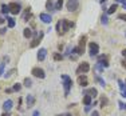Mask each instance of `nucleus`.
<instances>
[{"label":"nucleus","mask_w":126,"mask_h":116,"mask_svg":"<svg viewBox=\"0 0 126 116\" xmlns=\"http://www.w3.org/2000/svg\"><path fill=\"white\" fill-rule=\"evenodd\" d=\"M95 80H97V81L99 83V84L102 85V87H105V85H106V81H105V80L102 79L101 76H98V75H97V76H95Z\"/></svg>","instance_id":"nucleus-27"},{"label":"nucleus","mask_w":126,"mask_h":116,"mask_svg":"<svg viewBox=\"0 0 126 116\" xmlns=\"http://www.w3.org/2000/svg\"><path fill=\"white\" fill-rule=\"evenodd\" d=\"M101 23H102L103 25H106L107 23H109V19H107L106 15H102V16H101Z\"/></svg>","instance_id":"nucleus-31"},{"label":"nucleus","mask_w":126,"mask_h":116,"mask_svg":"<svg viewBox=\"0 0 126 116\" xmlns=\"http://www.w3.org/2000/svg\"><path fill=\"white\" fill-rule=\"evenodd\" d=\"M118 87H119V90H121V92L126 90V84L122 81V80H118Z\"/></svg>","instance_id":"nucleus-30"},{"label":"nucleus","mask_w":126,"mask_h":116,"mask_svg":"<svg viewBox=\"0 0 126 116\" xmlns=\"http://www.w3.org/2000/svg\"><path fill=\"white\" fill-rule=\"evenodd\" d=\"M99 104H101V108H103V107H106L107 105V104H109V99H107V97L106 96H102L101 97V102H99Z\"/></svg>","instance_id":"nucleus-19"},{"label":"nucleus","mask_w":126,"mask_h":116,"mask_svg":"<svg viewBox=\"0 0 126 116\" xmlns=\"http://www.w3.org/2000/svg\"><path fill=\"white\" fill-rule=\"evenodd\" d=\"M46 8L48 11H51V12H55V5H54V3H52V0H47L46 1Z\"/></svg>","instance_id":"nucleus-15"},{"label":"nucleus","mask_w":126,"mask_h":116,"mask_svg":"<svg viewBox=\"0 0 126 116\" xmlns=\"http://www.w3.org/2000/svg\"><path fill=\"white\" fill-rule=\"evenodd\" d=\"M124 10H126V3H125V4H124Z\"/></svg>","instance_id":"nucleus-50"},{"label":"nucleus","mask_w":126,"mask_h":116,"mask_svg":"<svg viewBox=\"0 0 126 116\" xmlns=\"http://www.w3.org/2000/svg\"><path fill=\"white\" fill-rule=\"evenodd\" d=\"M1 116H11V114H10V112H3Z\"/></svg>","instance_id":"nucleus-45"},{"label":"nucleus","mask_w":126,"mask_h":116,"mask_svg":"<svg viewBox=\"0 0 126 116\" xmlns=\"http://www.w3.org/2000/svg\"><path fill=\"white\" fill-rule=\"evenodd\" d=\"M90 116H101V115H99V112H98V111H93Z\"/></svg>","instance_id":"nucleus-41"},{"label":"nucleus","mask_w":126,"mask_h":116,"mask_svg":"<svg viewBox=\"0 0 126 116\" xmlns=\"http://www.w3.org/2000/svg\"><path fill=\"white\" fill-rule=\"evenodd\" d=\"M99 60H107V56L106 55H99L98 56V61Z\"/></svg>","instance_id":"nucleus-38"},{"label":"nucleus","mask_w":126,"mask_h":116,"mask_svg":"<svg viewBox=\"0 0 126 116\" xmlns=\"http://www.w3.org/2000/svg\"><path fill=\"white\" fill-rule=\"evenodd\" d=\"M121 95H122L124 97H126V90H125V91H122V92H121Z\"/></svg>","instance_id":"nucleus-49"},{"label":"nucleus","mask_w":126,"mask_h":116,"mask_svg":"<svg viewBox=\"0 0 126 116\" xmlns=\"http://www.w3.org/2000/svg\"><path fill=\"white\" fill-rule=\"evenodd\" d=\"M118 19H119V20H124V22H126V13H119V15H118Z\"/></svg>","instance_id":"nucleus-35"},{"label":"nucleus","mask_w":126,"mask_h":116,"mask_svg":"<svg viewBox=\"0 0 126 116\" xmlns=\"http://www.w3.org/2000/svg\"><path fill=\"white\" fill-rule=\"evenodd\" d=\"M91 107H93V104H90V105H86V107H85V111H86V112H90Z\"/></svg>","instance_id":"nucleus-39"},{"label":"nucleus","mask_w":126,"mask_h":116,"mask_svg":"<svg viewBox=\"0 0 126 116\" xmlns=\"http://www.w3.org/2000/svg\"><path fill=\"white\" fill-rule=\"evenodd\" d=\"M4 67H5V63H0V77L3 76V73H5L4 72Z\"/></svg>","instance_id":"nucleus-33"},{"label":"nucleus","mask_w":126,"mask_h":116,"mask_svg":"<svg viewBox=\"0 0 126 116\" xmlns=\"http://www.w3.org/2000/svg\"><path fill=\"white\" fill-rule=\"evenodd\" d=\"M64 116H71V115H70V114H66V115H64Z\"/></svg>","instance_id":"nucleus-51"},{"label":"nucleus","mask_w":126,"mask_h":116,"mask_svg":"<svg viewBox=\"0 0 126 116\" xmlns=\"http://www.w3.org/2000/svg\"><path fill=\"white\" fill-rule=\"evenodd\" d=\"M66 7H67L68 12H75L78 10V7H79V1H78V0H68Z\"/></svg>","instance_id":"nucleus-6"},{"label":"nucleus","mask_w":126,"mask_h":116,"mask_svg":"<svg viewBox=\"0 0 126 116\" xmlns=\"http://www.w3.org/2000/svg\"><path fill=\"white\" fill-rule=\"evenodd\" d=\"M63 7V0H56V4H55V10H62Z\"/></svg>","instance_id":"nucleus-28"},{"label":"nucleus","mask_w":126,"mask_h":116,"mask_svg":"<svg viewBox=\"0 0 126 116\" xmlns=\"http://www.w3.org/2000/svg\"><path fill=\"white\" fill-rule=\"evenodd\" d=\"M86 36H82L79 39V47H82V48H85V44H86Z\"/></svg>","instance_id":"nucleus-29"},{"label":"nucleus","mask_w":126,"mask_h":116,"mask_svg":"<svg viewBox=\"0 0 126 116\" xmlns=\"http://www.w3.org/2000/svg\"><path fill=\"white\" fill-rule=\"evenodd\" d=\"M32 116H40V112H39V111H34V114H32Z\"/></svg>","instance_id":"nucleus-43"},{"label":"nucleus","mask_w":126,"mask_h":116,"mask_svg":"<svg viewBox=\"0 0 126 116\" xmlns=\"http://www.w3.org/2000/svg\"><path fill=\"white\" fill-rule=\"evenodd\" d=\"M5 92H7V93H11V92H14V90H12V88H7Z\"/></svg>","instance_id":"nucleus-44"},{"label":"nucleus","mask_w":126,"mask_h":116,"mask_svg":"<svg viewBox=\"0 0 126 116\" xmlns=\"http://www.w3.org/2000/svg\"><path fill=\"white\" fill-rule=\"evenodd\" d=\"M42 37H43V32H40V35H39V37L34 39V40L31 41V44H30V47H31V48H35V47H38V46H39V43H40V40H42Z\"/></svg>","instance_id":"nucleus-14"},{"label":"nucleus","mask_w":126,"mask_h":116,"mask_svg":"<svg viewBox=\"0 0 126 116\" xmlns=\"http://www.w3.org/2000/svg\"><path fill=\"white\" fill-rule=\"evenodd\" d=\"M1 13L3 15H7L8 12H10V7H8V4H1Z\"/></svg>","instance_id":"nucleus-22"},{"label":"nucleus","mask_w":126,"mask_h":116,"mask_svg":"<svg viewBox=\"0 0 126 116\" xmlns=\"http://www.w3.org/2000/svg\"><path fill=\"white\" fill-rule=\"evenodd\" d=\"M23 84H24L26 85V87H32V80L31 79H30V77H26V79L24 80H23Z\"/></svg>","instance_id":"nucleus-24"},{"label":"nucleus","mask_w":126,"mask_h":116,"mask_svg":"<svg viewBox=\"0 0 126 116\" xmlns=\"http://www.w3.org/2000/svg\"><path fill=\"white\" fill-rule=\"evenodd\" d=\"M55 29H56V32H58V35H59V32H61V22H58V23H56Z\"/></svg>","instance_id":"nucleus-37"},{"label":"nucleus","mask_w":126,"mask_h":116,"mask_svg":"<svg viewBox=\"0 0 126 116\" xmlns=\"http://www.w3.org/2000/svg\"><path fill=\"white\" fill-rule=\"evenodd\" d=\"M15 72H16V70H15V68H12V70H10V71H7V72H5L4 73V77H5V79H10V77L11 76H12L14 75V73Z\"/></svg>","instance_id":"nucleus-23"},{"label":"nucleus","mask_w":126,"mask_h":116,"mask_svg":"<svg viewBox=\"0 0 126 116\" xmlns=\"http://www.w3.org/2000/svg\"><path fill=\"white\" fill-rule=\"evenodd\" d=\"M91 103H93V97L90 96V95H85V97H83V104H85V105H90Z\"/></svg>","instance_id":"nucleus-17"},{"label":"nucleus","mask_w":126,"mask_h":116,"mask_svg":"<svg viewBox=\"0 0 126 116\" xmlns=\"http://www.w3.org/2000/svg\"><path fill=\"white\" fill-rule=\"evenodd\" d=\"M8 7H10V12L12 15H17V13H20V11H22V5H20L19 3H16V1L10 3Z\"/></svg>","instance_id":"nucleus-4"},{"label":"nucleus","mask_w":126,"mask_h":116,"mask_svg":"<svg viewBox=\"0 0 126 116\" xmlns=\"http://www.w3.org/2000/svg\"><path fill=\"white\" fill-rule=\"evenodd\" d=\"M26 103H27V107H34L35 105V96L34 95H27L26 96Z\"/></svg>","instance_id":"nucleus-12"},{"label":"nucleus","mask_w":126,"mask_h":116,"mask_svg":"<svg viewBox=\"0 0 126 116\" xmlns=\"http://www.w3.org/2000/svg\"><path fill=\"white\" fill-rule=\"evenodd\" d=\"M117 7H118V5H117V3H114V4H111V5L109 7V10H107V13H109V15L114 13V12H115V10H117Z\"/></svg>","instance_id":"nucleus-21"},{"label":"nucleus","mask_w":126,"mask_h":116,"mask_svg":"<svg viewBox=\"0 0 126 116\" xmlns=\"http://www.w3.org/2000/svg\"><path fill=\"white\" fill-rule=\"evenodd\" d=\"M121 65H122V67H124L125 70H126V59H124V60L121 61Z\"/></svg>","instance_id":"nucleus-42"},{"label":"nucleus","mask_w":126,"mask_h":116,"mask_svg":"<svg viewBox=\"0 0 126 116\" xmlns=\"http://www.w3.org/2000/svg\"><path fill=\"white\" fill-rule=\"evenodd\" d=\"M98 63H99V64H102V65H103V67L105 68H107V67H109V61H107V60H99V61H98Z\"/></svg>","instance_id":"nucleus-34"},{"label":"nucleus","mask_w":126,"mask_h":116,"mask_svg":"<svg viewBox=\"0 0 126 116\" xmlns=\"http://www.w3.org/2000/svg\"><path fill=\"white\" fill-rule=\"evenodd\" d=\"M32 35H34V32H32L30 28H24V29H23V36H24L26 39L32 37Z\"/></svg>","instance_id":"nucleus-16"},{"label":"nucleus","mask_w":126,"mask_h":116,"mask_svg":"<svg viewBox=\"0 0 126 116\" xmlns=\"http://www.w3.org/2000/svg\"><path fill=\"white\" fill-rule=\"evenodd\" d=\"M5 32H7V28H4V27H3V28H0V35H4Z\"/></svg>","instance_id":"nucleus-40"},{"label":"nucleus","mask_w":126,"mask_h":116,"mask_svg":"<svg viewBox=\"0 0 126 116\" xmlns=\"http://www.w3.org/2000/svg\"><path fill=\"white\" fill-rule=\"evenodd\" d=\"M83 93H85V95H90L91 97H97V96H98L97 88H90V90H85V91H83Z\"/></svg>","instance_id":"nucleus-13"},{"label":"nucleus","mask_w":126,"mask_h":116,"mask_svg":"<svg viewBox=\"0 0 126 116\" xmlns=\"http://www.w3.org/2000/svg\"><path fill=\"white\" fill-rule=\"evenodd\" d=\"M14 1H15V0H14Z\"/></svg>","instance_id":"nucleus-53"},{"label":"nucleus","mask_w":126,"mask_h":116,"mask_svg":"<svg viewBox=\"0 0 126 116\" xmlns=\"http://www.w3.org/2000/svg\"><path fill=\"white\" fill-rule=\"evenodd\" d=\"M89 71H90V64L86 63V61H83V63L79 64V67H78V70H77V73L78 75H80V73H87Z\"/></svg>","instance_id":"nucleus-7"},{"label":"nucleus","mask_w":126,"mask_h":116,"mask_svg":"<svg viewBox=\"0 0 126 116\" xmlns=\"http://www.w3.org/2000/svg\"><path fill=\"white\" fill-rule=\"evenodd\" d=\"M78 83H79L80 87H87V84H89L87 76H86L85 73H82V75H78Z\"/></svg>","instance_id":"nucleus-9"},{"label":"nucleus","mask_w":126,"mask_h":116,"mask_svg":"<svg viewBox=\"0 0 126 116\" xmlns=\"http://www.w3.org/2000/svg\"><path fill=\"white\" fill-rule=\"evenodd\" d=\"M46 56H47V49L46 48H39V51H38V60L39 61H43L44 59H46Z\"/></svg>","instance_id":"nucleus-11"},{"label":"nucleus","mask_w":126,"mask_h":116,"mask_svg":"<svg viewBox=\"0 0 126 116\" xmlns=\"http://www.w3.org/2000/svg\"><path fill=\"white\" fill-rule=\"evenodd\" d=\"M39 19L43 23H46V24H51V22H52V16H51L50 13H44V12L39 15Z\"/></svg>","instance_id":"nucleus-8"},{"label":"nucleus","mask_w":126,"mask_h":116,"mask_svg":"<svg viewBox=\"0 0 126 116\" xmlns=\"http://www.w3.org/2000/svg\"><path fill=\"white\" fill-rule=\"evenodd\" d=\"M63 59V55H61V53H54V60L55 61H61Z\"/></svg>","instance_id":"nucleus-32"},{"label":"nucleus","mask_w":126,"mask_h":116,"mask_svg":"<svg viewBox=\"0 0 126 116\" xmlns=\"http://www.w3.org/2000/svg\"><path fill=\"white\" fill-rule=\"evenodd\" d=\"M15 24H16V22H15L14 17H7V25H8V28H14Z\"/></svg>","instance_id":"nucleus-18"},{"label":"nucleus","mask_w":126,"mask_h":116,"mask_svg":"<svg viewBox=\"0 0 126 116\" xmlns=\"http://www.w3.org/2000/svg\"><path fill=\"white\" fill-rule=\"evenodd\" d=\"M94 70H97L98 72H103L105 67H103V65H102V64H99V63H97V64L94 65Z\"/></svg>","instance_id":"nucleus-26"},{"label":"nucleus","mask_w":126,"mask_h":116,"mask_svg":"<svg viewBox=\"0 0 126 116\" xmlns=\"http://www.w3.org/2000/svg\"><path fill=\"white\" fill-rule=\"evenodd\" d=\"M12 90H14V92H19L22 90V84H20V83H15L12 85Z\"/></svg>","instance_id":"nucleus-25"},{"label":"nucleus","mask_w":126,"mask_h":116,"mask_svg":"<svg viewBox=\"0 0 126 116\" xmlns=\"http://www.w3.org/2000/svg\"><path fill=\"white\" fill-rule=\"evenodd\" d=\"M122 56H124V58H126V48L122 49Z\"/></svg>","instance_id":"nucleus-48"},{"label":"nucleus","mask_w":126,"mask_h":116,"mask_svg":"<svg viewBox=\"0 0 126 116\" xmlns=\"http://www.w3.org/2000/svg\"><path fill=\"white\" fill-rule=\"evenodd\" d=\"M59 22H61V32H59V35H64L66 32L71 28V27H74V23L73 22H68L67 19L59 20Z\"/></svg>","instance_id":"nucleus-2"},{"label":"nucleus","mask_w":126,"mask_h":116,"mask_svg":"<svg viewBox=\"0 0 126 116\" xmlns=\"http://www.w3.org/2000/svg\"><path fill=\"white\" fill-rule=\"evenodd\" d=\"M30 10H31L30 7L26 10V13H24V16H23V22H28V19L31 17V12H30Z\"/></svg>","instance_id":"nucleus-20"},{"label":"nucleus","mask_w":126,"mask_h":116,"mask_svg":"<svg viewBox=\"0 0 126 116\" xmlns=\"http://www.w3.org/2000/svg\"><path fill=\"white\" fill-rule=\"evenodd\" d=\"M62 80H63V88H64V96H68L71 85H73V80H71V77L67 76V75H62Z\"/></svg>","instance_id":"nucleus-1"},{"label":"nucleus","mask_w":126,"mask_h":116,"mask_svg":"<svg viewBox=\"0 0 126 116\" xmlns=\"http://www.w3.org/2000/svg\"><path fill=\"white\" fill-rule=\"evenodd\" d=\"M125 84H126V80H125Z\"/></svg>","instance_id":"nucleus-52"},{"label":"nucleus","mask_w":126,"mask_h":116,"mask_svg":"<svg viewBox=\"0 0 126 116\" xmlns=\"http://www.w3.org/2000/svg\"><path fill=\"white\" fill-rule=\"evenodd\" d=\"M5 20H7V19H3V17H1V16H0V24H3V23H4V22H5Z\"/></svg>","instance_id":"nucleus-47"},{"label":"nucleus","mask_w":126,"mask_h":116,"mask_svg":"<svg viewBox=\"0 0 126 116\" xmlns=\"http://www.w3.org/2000/svg\"><path fill=\"white\" fill-rule=\"evenodd\" d=\"M31 73L35 77H38V79H44V77H46V72H44V70H43V68H39V67H34V68H32Z\"/></svg>","instance_id":"nucleus-5"},{"label":"nucleus","mask_w":126,"mask_h":116,"mask_svg":"<svg viewBox=\"0 0 126 116\" xmlns=\"http://www.w3.org/2000/svg\"><path fill=\"white\" fill-rule=\"evenodd\" d=\"M89 53L91 58L93 56H98V53H99V46L97 43H94V41L89 43Z\"/></svg>","instance_id":"nucleus-3"},{"label":"nucleus","mask_w":126,"mask_h":116,"mask_svg":"<svg viewBox=\"0 0 126 116\" xmlns=\"http://www.w3.org/2000/svg\"><path fill=\"white\" fill-rule=\"evenodd\" d=\"M118 105H119V108H121V109H125V111H126V104H125V103L118 102Z\"/></svg>","instance_id":"nucleus-36"},{"label":"nucleus","mask_w":126,"mask_h":116,"mask_svg":"<svg viewBox=\"0 0 126 116\" xmlns=\"http://www.w3.org/2000/svg\"><path fill=\"white\" fill-rule=\"evenodd\" d=\"M12 105H14V102L11 99H7L3 103V109H4V112H10L11 108H12Z\"/></svg>","instance_id":"nucleus-10"},{"label":"nucleus","mask_w":126,"mask_h":116,"mask_svg":"<svg viewBox=\"0 0 126 116\" xmlns=\"http://www.w3.org/2000/svg\"><path fill=\"white\" fill-rule=\"evenodd\" d=\"M115 3H122V4H125L126 0H115Z\"/></svg>","instance_id":"nucleus-46"}]
</instances>
